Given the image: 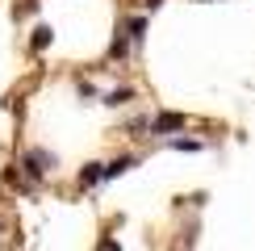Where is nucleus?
Instances as JSON below:
<instances>
[{"mask_svg": "<svg viewBox=\"0 0 255 251\" xmlns=\"http://www.w3.org/2000/svg\"><path fill=\"white\" fill-rule=\"evenodd\" d=\"M50 167H55V155H50V151H42V146H29V151L21 155V172H25V180L34 184V188L46 180V172H50Z\"/></svg>", "mask_w": 255, "mask_h": 251, "instance_id": "nucleus-1", "label": "nucleus"}, {"mask_svg": "<svg viewBox=\"0 0 255 251\" xmlns=\"http://www.w3.org/2000/svg\"><path fill=\"white\" fill-rule=\"evenodd\" d=\"M188 126V113H155L151 118V134L155 138H172V134H180Z\"/></svg>", "mask_w": 255, "mask_h": 251, "instance_id": "nucleus-2", "label": "nucleus"}, {"mask_svg": "<svg viewBox=\"0 0 255 251\" xmlns=\"http://www.w3.org/2000/svg\"><path fill=\"white\" fill-rule=\"evenodd\" d=\"M138 163H142V155H138V151H130V155H118L113 163H105V180H118L122 172H130V167H138Z\"/></svg>", "mask_w": 255, "mask_h": 251, "instance_id": "nucleus-3", "label": "nucleus"}, {"mask_svg": "<svg viewBox=\"0 0 255 251\" xmlns=\"http://www.w3.org/2000/svg\"><path fill=\"white\" fill-rule=\"evenodd\" d=\"M130 46H134V42H130V34H126V21H122V25H118V38H113V46H109V59H113V63L126 59V55H130Z\"/></svg>", "mask_w": 255, "mask_h": 251, "instance_id": "nucleus-4", "label": "nucleus"}, {"mask_svg": "<svg viewBox=\"0 0 255 251\" xmlns=\"http://www.w3.org/2000/svg\"><path fill=\"white\" fill-rule=\"evenodd\" d=\"M105 180V163H84L80 167V188H97Z\"/></svg>", "mask_w": 255, "mask_h": 251, "instance_id": "nucleus-5", "label": "nucleus"}, {"mask_svg": "<svg viewBox=\"0 0 255 251\" xmlns=\"http://www.w3.org/2000/svg\"><path fill=\"white\" fill-rule=\"evenodd\" d=\"M138 97V92L130 88V84H126V88H113V92H105V105H109V109H122V105H130Z\"/></svg>", "mask_w": 255, "mask_h": 251, "instance_id": "nucleus-6", "label": "nucleus"}, {"mask_svg": "<svg viewBox=\"0 0 255 251\" xmlns=\"http://www.w3.org/2000/svg\"><path fill=\"white\" fill-rule=\"evenodd\" d=\"M50 38H55V34H50V25H34V34H29V50L42 55V50L50 46Z\"/></svg>", "mask_w": 255, "mask_h": 251, "instance_id": "nucleus-7", "label": "nucleus"}, {"mask_svg": "<svg viewBox=\"0 0 255 251\" xmlns=\"http://www.w3.org/2000/svg\"><path fill=\"white\" fill-rule=\"evenodd\" d=\"M126 34H130L134 46H142V38H146V17H126Z\"/></svg>", "mask_w": 255, "mask_h": 251, "instance_id": "nucleus-8", "label": "nucleus"}, {"mask_svg": "<svg viewBox=\"0 0 255 251\" xmlns=\"http://www.w3.org/2000/svg\"><path fill=\"white\" fill-rule=\"evenodd\" d=\"M172 151H188V155H197V151H205V142L201 138H163Z\"/></svg>", "mask_w": 255, "mask_h": 251, "instance_id": "nucleus-9", "label": "nucleus"}, {"mask_svg": "<svg viewBox=\"0 0 255 251\" xmlns=\"http://www.w3.org/2000/svg\"><path fill=\"white\" fill-rule=\"evenodd\" d=\"M126 130H130L134 138H138L142 130H151V118H130V122H126Z\"/></svg>", "mask_w": 255, "mask_h": 251, "instance_id": "nucleus-10", "label": "nucleus"}, {"mask_svg": "<svg viewBox=\"0 0 255 251\" xmlns=\"http://www.w3.org/2000/svg\"><path fill=\"white\" fill-rule=\"evenodd\" d=\"M101 251H118V239H101Z\"/></svg>", "mask_w": 255, "mask_h": 251, "instance_id": "nucleus-11", "label": "nucleus"}, {"mask_svg": "<svg viewBox=\"0 0 255 251\" xmlns=\"http://www.w3.org/2000/svg\"><path fill=\"white\" fill-rule=\"evenodd\" d=\"M142 4H146V8H159V4H163V0H142Z\"/></svg>", "mask_w": 255, "mask_h": 251, "instance_id": "nucleus-12", "label": "nucleus"}, {"mask_svg": "<svg viewBox=\"0 0 255 251\" xmlns=\"http://www.w3.org/2000/svg\"><path fill=\"white\" fill-rule=\"evenodd\" d=\"M0 235H4V214H0Z\"/></svg>", "mask_w": 255, "mask_h": 251, "instance_id": "nucleus-13", "label": "nucleus"}]
</instances>
